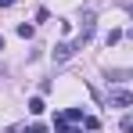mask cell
I'll use <instances>...</instances> for the list:
<instances>
[{"label": "cell", "instance_id": "6da1fadb", "mask_svg": "<svg viewBox=\"0 0 133 133\" xmlns=\"http://www.w3.org/2000/svg\"><path fill=\"white\" fill-rule=\"evenodd\" d=\"M76 50H83V47L76 43V40H72V43H58V47H54V61H68Z\"/></svg>", "mask_w": 133, "mask_h": 133}, {"label": "cell", "instance_id": "9c48e42d", "mask_svg": "<svg viewBox=\"0 0 133 133\" xmlns=\"http://www.w3.org/2000/svg\"><path fill=\"white\" fill-rule=\"evenodd\" d=\"M7 4H15V0H0V7H7Z\"/></svg>", "mask_w": 133, "mask_h": 133}, {"label": "cell", "instance_id": "ba28073f", "mask_svg": "<svg viewBox=\"0 0 133 133\" xmlns=\"http://www.w3.org/2000/svg\"><path fill=\"white\" fill-rule=\"evenodd\" d=\"M29 133H47V126H40V122H36V126H29Z\"/></svg>", "mask_w": 133, "mask_h": 133}, {"label": "cell", "instance_id": "7a4b0ae2", "mask_svg": "<svg viewBox=\"0 0 133 133\" xmlns=\"http://www.w3.org/2000/svg\"><path fill=\"white\" fill-rule=\"evenodd\" d=\"M133 101V94H126V90H111V104H119V108H126Z\"/></svg>", "mask_w": 133, "mask_h": 133}, {"label": "cell", "instance_id": "8992f818", "mask_svg": "<svg viewBox=\"0 0 133 133\" xmlns=\"http://www.w3.org/2000/svg\"><path fill=\"white\" fill-rule=\"evenodd\" d=\"M15 32H18L22 40H29V36H32V25H29V22H22V25H18V29H15Z\"/></svg>", "mask_w": 133, "mask_h": 133}, {"label": "cell", "instance_id": "3957f363", "mask_svg": "<svg viewBox=\"0 0 133 133\" xmlns=\"http://www.w3.org/2000/svg\"><path fill=\"white\" fill-rule=\"evenodd\" d=\"M29 111H32V115H43V111H47L43 97H32V101H29Z\"/></svg>", "mask_w": 133, "mask_h": 133}, {"label": "cell", "instance_id": "277c9868", "mask_svg": "<svg viewBox=\"0 0 133 133\" xmlns=\"http://www.w3.org/2000/svg\"><path fill=\"white\" fill-rule=\"evenodd\" d=\"M65 119H68V122H79V119H87V115H83V108H68Z\"/></svg>", "mask_w": 133, "mask_h": 133}, {"label": "cell", "instance_id": "52a82bcc", "mask_svg": "<svg viewBox=\"0 0 133 133\" xmlns=\"http://www.w3.org/2000/svg\"><path fill=\"white\" fill-rule=\"evenodd\" d=\"M122 130H126V133H133V115H126V119H122Z\"/></svg>", "mask_w": 133, "mask_h": 133}, {"label": "cell", "instance_id": "5b68a950", "mask_svg": "<svg viewBox=\"0 0 133 133\" xmlns=\"http://www.w3.org/2000/svg\"><path fill=\"white\" fill-rule=\"evenodd\" d=\"M119 40H122V32H119V29H111L108 36H104V43H108V47H115V43H119Z\"/></svg>", "mask_w": 133, "mask_h": 133}]
</instances>
